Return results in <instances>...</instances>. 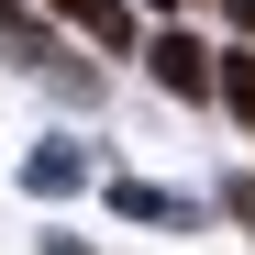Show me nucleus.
Segmentation results:
<instances>
[{"label":"nucleus","instance_id":"f257e3e1","mask_svg":"<svg viewBox=\"0 0 255 255\" xmlns=\"http://www.w3.org/2000/svg\"><path fill=\"white\" fill-rule=\"evenodd\" d=\"M155 78H166L178 100H200V89H211V45H200V33H155Z\"/></svg>","mask_w":255,"mask_h":255},{"label":"nucleus","instance_id":"f03ea898","mask_svg":"<svg viewBox=\"0 0 255 255\" xmlns=\"http://www.w3.org/2000/svg\"><path fill=\"white\" fill-rule=\"evenodd\" d=\"M45 11H56V22H78V33H100L111 56L133 45V11H122V0H45Z\"/></svg>","mask_w":255,"mask_h":255},{"label":"nucleus","instance_id":"7ed1b4c3","mask_svg":"<svg viewBox=\"0 0 255 255\" xmlns=\"http://www.w3.org/2000/svg\"><path fill=\"white\" fill-rule=\"evenodd\" d=\"M211 89H222L233 111H255V56H222V67H211Z\"/></svg>","mask_w":255,"mask_h":255},{"label":"nucleus","instance_id":"20e7f679","mask_svg":"<svg viewBox=\"0 0 255 255\" xmlns=\"http://www.w3.org/2000/svg\"><path fill=\"white\" fill-rule=\"evenodd\" d=\"M222 11H233V22H244V33H255V0H222Z\"/></svg>","mask_w":255,"mask_h":255},{"label":"nucleus","instance_id":"39448f33","mask_svg":"<svg viewBox=\"0 0 255 255\" xmlns=\"http://www.w3.org/2000/svg\"><path fill=\"white\" fill-rule=\"evenodd\" d=\"M0 33H11V0H0Z\"/></svg>","mask_w":255,"mask_h":255},{"label":"nucleus","instance_id":"423d86ee","mask_svg":"<svg viewBox=\"0 0 255 255\" xmlns=\"http://www.w3.org/2000/svg\"><path fill=\"white\" fill-rule=\"evenodd\" d=\"M144 11H166V0H144Z\"/></svg>","mask_w":255,"mask_h":255}]
</instances>
